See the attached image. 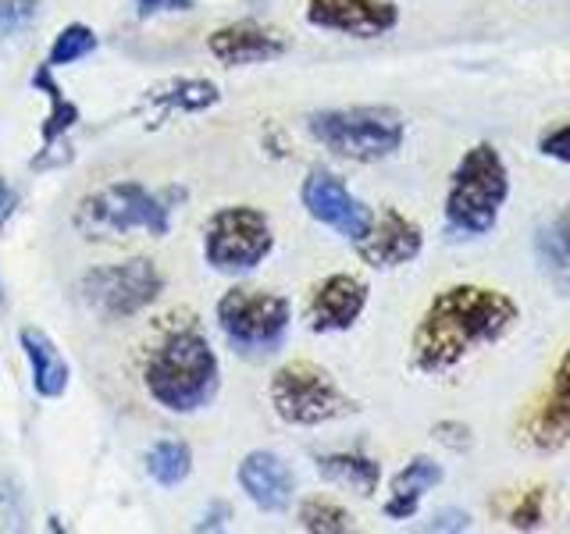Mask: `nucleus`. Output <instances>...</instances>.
<instances>
[{
	"label": "nucleus",
	"instance_id": "obj_1",
	"mask_svg": "<svg viewBox=\"0 0 570 534\" xmlns=\"http://www.w3.org/2000/svg\"><path fill=\"white\" fill-rule=\"evenodd\" d=\"M517 303L489 285L442 289L414 328V364L424 374L453 370L478 346L503 338L517 325Z\"/></svg>",
	"mask_w": 570,
	"mask_h": 534
},
{
	"label": "nucleus",
	"instance_id": "obj_2",
	"mask_svg": "<svg viewBox=\"0 0 570 534\" xmlns=\"http://www.w3.org/2000/svg\"><path fill=\"white\" fill-rule=\"evenodd\" d=\"M142 382L154 403L171 414H193L218 392V356L196 328H178L150 353Z\"/></svg>",
	"mask_w": 570,
	"mask_h": 534
},
{
	"label": "nucleus",
	"instance_id": "obj_3",
	"mask_svg": "<svg viewBox=\"0 0 570 534\" xmlns=\"http://www.w3.org/2000/svg\"><path fill=\"white\" fill-rule=\"evenodd\" d=\"M510 196V175L492 142H478L453 171L450 196H445V221L463 236L492 231L499 210Z\"/></svg>",
	"mask_w": 570,
	"mask_h": 534
},
{
	"label": "nucleus",
	"instance_id": "obj_4",
	"mask_svg": "<svg viewBox=\"0 0 570 534\" xmlns=\"http://www.w3.org/2000/svg\"><path fill=\"white\" fill-rule=\"evenodd\" d=\"M311 136L325 150L346 160H382L400 150L403 118L385 107H343V111H321L311 118Z\"/></svg>",
	"mask_w": 570,
	"mask_h": 534
},
{
	"label": "nucleus",
	"instance_id": "obj_5",
	"mask_svg": "<svg viewBox=\"0 0 570 534\" xmlns=\"http://www.w3.org/2000/svg\"><path fill=\"white\" fill-rule=\"evenodd\" d=\"M168 204L147 192L136 182H115L89 192L76 210V228L89 239L104 236H129V231H150L165 236L168 231Z\"/></svg>",
	"mask_w": 570,
	"mask_h": 534
},
{
	"label": "nucleus",
	"instance_id": "obj_6",
	"mask_svg": "<svg viewBox=\"0 0 570 534\" xmlns=\"http://www.w3.org/2000/svg\"><path fill=\"white\" fill-rule=\"evenodd\" d=\"M272 403L282 421L303 427L335 421L353 409L346 392L332 382V374L311 360H293L278 367L272 382Z\"/></svg>",
	"mask_w": 570,
	"mask_h": 534
},
{
	"label": "nucleus",
	"instance_id": "obj_7",
	"mask_svg": "<svg viewBox=\"0 0 570 534\" xmlns=\"http://www.w3.org/2000/svg\"><path fill=\"white\" fill-rule=\"evenodd\" d=\"M272 228L254 207H225L207 221L204 254L218 271H249L272 254Z\"/></svg>",
	"mask_w": 570,
	"mask_h": 534
},
{
	"label": "nucleus",
	"instance_id": "obj_8",
	"mask_svg": "<svg viewBox=\"0 0 570 534\" xmlns=\"http://www.w3.org/2000/svg\"><path fill=\"white\" fill-rule=\"evenodd\" d=\"M160 289H165V278H160L154 260L147 257L125 260L115 267H94L82 278L86 303L104 317H132L142 307H150Z\"/></svg>",
	"mask_w": 570,
	"mask_h": 534
},
{
	"label": "nucleus",
	"instance_id": "obj_9",
	"mask_svg": "<svg viewBox=\"0 0 570 534\" xmlns=\"http://www.w3.org/2000/svg\"><path fill=\"white\" fill-rule=\"evenodd\" d=\"M218 325L239 349H272L289 328V303L275 293L228 289L218 299Z\"/></svg>",
	"mask_w": 570,
	"mask_h": 534
},
{
	"label": "nucleus",
	"instance_id": "obj_10",
	"mask_svg": "<svg viewBox=\"0 0 570 534\" xmlns=\"http://www.w3.org/2000/svg\"><path fill=\"white\" fill-rule=\"evenodd\" d=\"M570 438V349L552 370V385L546 399L531 409L521 424V442L534 453H552Z\"/></svg>",
	"mask_w": 570,
	"mask_h": 534
},
{
	"label": "nucleus",
	"instance_id": "obj_11",
	"mask_svg": "<svg viewBox=\"0 0 570 534\" xmlns=\"http://www.w3.org/2000/svg\"><path fill=\"white\" fill-rule=\"evenodd\" d=\"M303 207L311 210V218L335 228L346 239H361L371 225V210L361 200H353L350 189L328 171H311V178L303 182Z\"/></svg>",
	"mask_w": 570,
	"mask_h": 534
},
{
	"label": "nucleus",
	"instance_id": "obj_12",
	"mask_svg": "<svg viewBox=\"0 0 570 534\" xmlns=\"http://www.w3.org/2000/svg\"><path fill=\"white\" fill-rule=\"evenodd\" d=\"M307 18L317 29L374 40V36H382L396 26L400 14L389 0H311Z\"/></svg>",
	"mask_w": 570,
	"mask_h": 534
},
{
	"label": "nucleus",
	"instance_id": "obj_13",
	"mask_svg": "<svg viewBox=\"0 0 570 534\" xmlns=\"http://www.w3.org/2000/svg\"><path fill=\"white\" fill-rule=\"evenodd\" d=\"M356 243V254H361L371 267H400L406 260H414L421 254V228L403 218L400 210H382L379 218H371Z\"/></svg>",
	"mask_w": 570,
	"mask_h": 534
},
{
	"label": "nucleus",
	"instance_id": "obj_14",
	"mask_svg": "<svg viewBox=\"0 0 570 534\" xmlns=\"http://www.w3.org/2000/svg\"><path fill=\"white\" fill-rule=\"evenodd\" d=\"M285 47H289V40H285L282 32L264 29L257 22H236L207 36V50L228 68L275 61L285 53Z\"/></svg>",
	"mask_w": 570,
	"mask_h": 534
},
{
	"label": "nucleus",
	"instance_id": "obj_15",
	"mask_svg": "<svg viewBox=\"0 0 570 534\" xmlns=\"http://www.w3.org/2000/svg\"><path fill=\"white\" fill-rule=\"evenodd\" d=\"M367 289L361 278L353 275H332L314 289L311 296V328L314 332H346L353 328V320L364 314Z\"/></svg>",
	"mask_w": 570,
	"mask_h": 534
},
{
	"label": "nucleus",
	"instance_id": "obj_16",
	"mask_svg": "<svg viewBox=\"0 0 570 534\" xmlns=\"http://www.w3.org/2000/svg\"><path fill=\"white\" fill-rule=\"evenodd\" d=\"M239 485L264 513H282L293 503V471L275 453H249L239 463Z\"/></svg>",
	"mask_w": 570,
	"mask_h": 534
},
{
	"label": "nucleus",
	"instance_id": "obj_17",
	"mask_svg": "<svg viewBox=\"0 0 570 534\" xmlns=\"http://www.w3.org/2000/svg\"><path fill=\"white\" fill-rule=\"evenodd\" d=\"M18 343H22L29 364H32V385H36V392H40L43 399L65 396V388H68V364H65V356L58 353V346H53V338L43 335L40 328H22Z\"/></svg>",
	"mask_w": 570,
	"mask_h": 534
},
{
	"label": "nucleus",
	"instance_id": "obj_18",
	"mask_svg": "<svg viewBox=\"0 0 570 534\" xmlns=\"http://www.w3.org/2000/svg\"><path fill=\"white\" fill-rule=\"evenodd\" d=\"M439 481H442L439 463L428 459V456H414L396 474V481H392V495H389V503H385V516H392V521H410V516L417 513L424 492L435 488Z\"/></svg>",
	"mask_w": 570,
	"mask_h": 534
},
{
	"label": "nucleus",
	"instance_id": "obj_19",
	"mask_svg": "<svg viewBox=\"0 0 570 534\" xmlns=\"http://www.w3.org/2000/svg\"><path fill=\"white\" fill-rule=\"evenodd\" d=\"M317 471L321 477H328L332 485H343L356 495H371L379 488V463L356 453H332V456H317Z\"/></svg>",
	"mask_w": 570,
	"mask_h": 534
},
{
	"label": "nucleus",
	"instance_id": "obj_20",
	"mask_svg": "<svg viewBox=\"0 0 570 534\" xmlns=\"http://www.w3.org/2000/svg\"><path fill=\"white\" fill-rule=\"evenodd\" d=\"M189 467H193V453H189V445L178 438H160L147 453V471L157 485H165V488L183 485L189 477Z\"/></svg>",
	"mask_w": 570,
	"mask_h": 534
},
{
	"label": "nucleus",
	"instance_id": "obj_21",
	"mask_svg": "<svg viewBox=\"0 0 570 534\" xmlns=\"http://www.w3.org/2000/svg\"><path fill=\"white\" fill-rule=\"evenodd\" d=\"M36 86H40L43 93L50 97V103H53L50 118L43 121V139H47V142H53V139H61V136L71 129V125L79 121V107L71 103V100H65V97H61V89L53 86V79H50V68H47V65H43L40 71H36Z\"/></svg>",
	"mask_w": 570,
	"mask_h": 534
},
{
	"label": "nucleus",
	"instance_id": "obj_22",
	"mask_svg": "<svg viewBox=\"0 0 570 534\" xmlns=\"http://www.w3.org/2000/svg\"><path fill=\"white\" fill-rule=\"evenodd\" d=\"M299 524L307 531H317V534H343V531H353V521L350 513L332 503V498H307L299 510Z\"/></svg>",
	"mask_w": 570,
	"mask_h": 534
},
{
	"label": "nucleus",
	"instance_id": "obj_23",
	"mask_svg": "<svg viewBox=\"0 0 570 534\" xmlns=\"http://www.w3.org/2000/svg\"><path fill=\"white\" fill-rule=\"evenodd\" d=\"M97 50V36L89 26H68L61 29V36L53 40V50H50V58L43 61L47 68H58V65H76L82 61L86 53H94Z\"/></svg>",
	"mask_w": 570,
	"mask_h": 534
},
{
	"label": "nucleus",
	"instance_id": "obj_24",
	"mask_svg": "<svg viewBox=\"0 0 570 534\" xmlns=\"http://www.w3.org/2000/svg\"><path fill=\"white\" fill-rule=\"evenodd\" d=\"M171 89H175V93H165V100L175 103V107H183V111H204V107L222 100L218 86H210L207 79H183V82H175Z\"/></svg>",
	"mask_w": 570,
	"mask_h": 534
},
{
	"label": "nucleus",
	"instance_id": "obj_25",
	"mask_svg": "<svg viewBox=\"0 0 570 534\" xmlns=\"http://www.w3.org/2000/svg\"><path fill=\"white\" fill-rule=\"evenodd\" d=\"M542 521H546V488H528L524 495L513 498L507 524L531 531V527H542Z\"/></svg>",
	"mask_w": 570,
	"mask_h": 534
},
{
	"label": "nucleus",
	"instance_id": "obj_26",
	"mask_svg": "<svg viewBox=\"0 0 570 534\" xmlns=\"http://www.w3.org/2000/svg\"><path fill=\"white\" fill-rule=\"evenodd\" d=\"M36 11H40V0H0V40L22 32L36 18Z\"/></svg>",
	"mask_w": 570,
	"mask_h": 534
},
{
	"label": "nucleus",
	"instance_id": "obj_27",
	"mask_svg": "<svg viewBox=\"0 0 570 534\" xmlns=\"http://www.w3.org/2000/svg\"><path fill=\"white\" fill-rule=\"evenodd\" d=\"M539 150L552 160H563L570 165V125H560V129H552L539 139Z\"/></svg>",
	"mask_w": 570,
	"mask_h": 534
},
{
	"label": "nucleus",
	"instance_id": "obj_28",
	"mask_svg": "<svg viewBox=\"0 0 570 534\" xmlns=\"http://www.w3.org/2000/svg\"><path fill=\"white\" fill-rule=\"evenodd\" d=\"M435 438L445 442V445H453V449H468L471 445V427L468 424H439L435 427Z\"/></svg>",
	"mask_w": 570,
	"mask_h": 534
},
{
	"label": "nucleus",
	"instance_id": "obj_29",
	"mask_svg": "<svg viewBox=\"0 0 570 534\" xmlns=\"http://www.w3.org/2000/svg\"><path fill=\"white\" fill-rule=\"evenodd\" d=\"M136 8H139L142 18H147V14H157V11H189L193 0H136Z\"/></svg>",
	"mask_w": 570,
	"mask_h": 534
},
{
	"label": "nucleus",
	"instance_id": "obj_30",
	"mask_svg": "<svg viewBox=\"0 0 570 534\" xmlns=\"http://www.w3.org/2000/svg\"><path fill=\"white\" fill-rule=\"evenodd\" d=\"M432 531H468L471 527V521H468V513H453V510H445V513H439L432 524H428Z\"/></svg>",
	"mask_w": 570,
	"mask_h": 534
},
{
	"label": "nucleus",
	"instance_id": "obj_31",
	"mask_svg": "<svg viewBox=\"0 0 570 534\" xmlns=\"http://www.w3.org/2000/svg\"><path fill=\"white\" fill-rule=\"evenodd\" d=\"M14 207H18V196H14V189L4 182V178H0V221H4Z\"/></svg>",
	"mask_w": 570,
	"mask_h": 534
},
{
	"label": "nucleus",
	"instance_id": "obj_32",
	"mask_svg": "<svg viewBox=\"0 0 570 534\" xmlns=\"http://www.w3.org/2000/svg\"><path fill=\"white\" fill-rule=\"evenodd\" d=\"M552 228H557L560 231V239H563V246H567V254H570V210L563 214V218L557 221V225H552Z\"/></svg>",
	"mask_w": 570,
	"mask_h": 534
}]
</instances>
